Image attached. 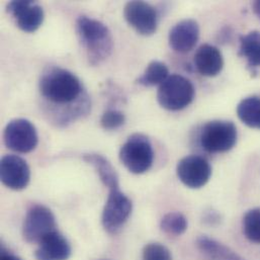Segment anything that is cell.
Here are the masks:
<instances>
[{"label": "cell", "instance_id": "6da1fadb", "mask_svg": "<svg viewBox=\"0 0 260 260\" xmlns=\"http://www.w3.org/2000/svg\"><path fill=\"white\" fill-rule=\"evenodd\" d=\"M76 32L90 64L99 65L111 56L114 39L103 21L81 15L76 20Z\"/></svg>", "mask_w": 260, "mask_h": 260}, {"label": "cell", "instance_id": "7a4b0ae2", "mask_svg": "<svg viewBox=\"0 0 260 260\" xmlns=\"http://www.w3.org/2000/svg\"><path fill=\"white\" fill-rule=\"evenodd\" d=\"M41 95L55 105H69L81 96L80 79L69 70L54 67L46 71L39 82Z\"/></svg>", "mask_w": 260, "mask_h": 260}, {"label": "cell", "instance_id": "3957f363", "mask_svg": "<svg viewBox=\"0 0 260 260\" xmlns=\"http://www.w3.org/2000/svg\"><path fill=\"white\" fill-rule=\"evenodd\" d=\"M119 158L131 173L143 174L147 172L154 161V151L150 140L144 134H132L122 145Z\"/></svg>", "mask_w": 260, "mask_h": 260}, {"label": "cell", "instance_id": "277c9868", "mask_svg": "<svg viewBox=\"0 0 260 260\" xmlns=\"http://www.w3.org/2000/svg\"><path fill=\"white\" fill-rule=\"evenodd\" d=\"M196 89L187 78L179 74H171L159 85L157 101L167 111H181L187 108L193 101Z\"/></svg>", "mask_w": 260, "mask_h": 260}, {"label": "cell", "instance_id": "5b68a950", "mask_svg": "<svg viewBox=\"0 0 260 260\" xmlns=\"http://www.w3.org/2000/svg\"><path fill=\"white\" fill-rule=\"evenodd\" d=\"M237 128L229 121H212L201 132L200 141L203 149L209 153H225L237 143Z\"/></svg>", "mask_w": 260, "mask_h": 260}, {"label": "cell", "instance_id": "8992f818", "mask_svg": "<svg viewBox=\"0 0 260 260\" xmlns=\"http://www.w3.org/2000/svg\"><path fill=\"white\" fill-rule=\"evenodd\" d=\"M132 211V201L120 187L111 189L102 215L103 227L110 234L119 233L129 220Z\"/></svg>", "mask_w": 260, "mask_h": 260}, {"label": "cell", "instance_id": "52a82bcc", "mask_svg": "<svg viewBox=\"0 0 260 260\" xmlns=\"http://www.w3.org/2000/svg\"><path fill=\"white\" fill-rule=\"evenodd\" d=\"M56 219L52 211L45 206L35 205L25 215L22 236L26 242L39 244L45 237L56 231Z\"/></svg>", "mask_w": 260, "mask_h": 260}, {"label": "cell", "instance_id": "ba28073f", "mask_svg": "<svg viewBox=\"0 0 260 260\" xmlns=\"http://www.w3.org/2000/svg\"><path fill=\"white\" fill-rule=\"evenodd\" d=\"M5 146L17 153H29L39 143V136L35 125L25 119L10 121L3 132Z\"/></svg>", "mask_w": 260, "mask_h": 260}, {"label": "cell", "instance_id": "9c48e42d", "mask_svg": "<svg viewBox=\"0 0 260 260\" xmlns=\"http://www.w3.org/2000/svg\"><path fill=\"white\" fill-rule=\"evenodd\" d=\"M176 174L186 187L198 189L209 182L212 175V166L206 158L199 155H189L177 163Z\"/></svg>", "mask_w": 260, "mask_h": 260}, {"label": "cell", "instance_id": "30bf717a", "mask_svg": "<svg viewBox=\"0 0 260 260\" xmlns=\"http://www.w3.org/2000/svg\"><path fill=\"white\" fill-rule=\"evenodd\" d=\"M124 16L131 26L142 36H152L158 26L156 9L144 1H129L124 7Z\"/></svg>", "mask_w": 260, "mask_h": 260}, {"label": "cell", "instance_id": "8fae6325", "mask_svg": "<svg viewBox=\"0 0 260 260\" xmlns=\"http://www.w3.org/2000/svg\"><path fill=\"white\" fill-rule=\"evenodd\" d=\"M6 11L14 18L17 27L25 32L38 30L45 18L43 7L30 0L10 1L6 6Z\"/></svg>", "mask_w": 260, "mask_h": 260}, {"label": "cell", "instance_id": "7c38bea8", "mask_svg": "<svg viewBox=\"0 0 260 260\" xmlns=\"http://www.w3.org/2000/svg\"><path fill=\"white\" fill-rule=\"evenodd\" d=\"M0 179L10 189H24L30 180V169L27 162L17 155L3 156L0 161Z\"/></svg>", "mask_w": 260, "mask_h": 260}, {"label": "cell", "instance_id": "4fadbf2b", "mask_svg": "<svg viewBox=\"0 0 260 260\" xmlns=\"http://www.w3.org/2000/svg\"><path fill=\"white\" fill-rule=\"evenodd\" d=\"M200 38V25L197 20L186 18L178 21L169 31L168 42L170 48L177 53L190 52Z\"/></svg>", "mask_w": 260, "mask_h": 260}, {"label": "cell", "instance_id": "5bb4252c", "mask_svg": "<svg viewBox=\"0 0 260 260\" xmlns=\"http://www.w3.org/2000/svg\"><path fill=\"white\" fill-rule=\"evenodd\" d=\"M71 253L69 241L56 230L39 243L35 257L37 260H68Z\"/></svg>", "mask_w": 260, "mask_h": 260}, {"label": "cell", "instance_id": "9a60e30c", "mask_svg": "<svg viewBox=\"0 0 260 260\" xmlns=\"http://www.w3.org/2000/svg\"><path fill=\"white\" fill-rule=\"evenodd\" d=\"M194 65L197 70L203 76L215 77L223 70V55L217 47L210 44H204L196 52Z\"/></svg>", "mask_w": 260, "mask_h": 260}, {"label": "cell", "instance_id": "2e32d148", "mask_svg": "<svg viewBox=\"0 0 260 260\" xmlns=\"http://www.w3.org/2000/svg\"><path fill=\"white\" fill-rule=\"evenodd\" d=\"M197 247L209 260H245L229 247L205 235L198 238Z\"/></svg>", "mask_w": 260, "mask_h": 260}, {"label": "cell", "instance_id": "e0dca14e", "mask_svg": "<svg viewBox=\"0 0 260 260\" xmlns=\"http://www.w3.org/2000/svg\"><path fill=\"white\" fill-rule=\"evenodd\" d=\"M83 160L93 166L102 182L111 190L120 187L119 176L111 162L101 154H85Z\"/></svg>", "mask_w": 260, "mask_h": 260}, {"label": "cell", "instance_id": "ac0fdd59", "mask_svg": "<svg viewBox=\"0 0 260 260\" xmlns=\"http://www.w3.org/2000/svg\"><path fill=\"white\" fill-rule=\"evenodd\" d=\"M239 42V56L246 58L251 71L260 67V31L253 30L241 36Z\"/></svg>", "mask_w": 260, "mask_h": 260}, {"label": "cell", "instance_id": "d6986e66", "mask_svg": "<svg viewBox=\"0 0 260 260\" xmlns=\"http://www.w3.org/2000/svg\"><path fill=\"white\" fill-rule=\"evenodd\" d=\"M239 120L249 128L260 129V98L249 96L237 106Z\"/></svg>", "mask_w": 260, "mask_h": 260}, {"label": "cell", "instance_id": "ffe728a7", "mask_svg": "<svg viewBox=\"0 0 260 260\" xmlns=\"http://www.w3.org/2000/svg\"><path fill=\"white\" fill-rule=\"evenodd\" d=\"M168 76L169 70L164 63L160 61H152L148 64L144 73L137 79V83L147 87L161 85Z\"/></svg>", "mask_w": 260, "mask_h": 260}, {"label": "cell", "instance_id": "44dd1931", "mask_svg": "<svg viewBox=\"0 0 260 260\" xmlns=\"http://www.w3.org/2000/svg\"><path fill=\"white\" fill-rule=\"evenodd\" d=\"M187 219L181 213L171 212L163 216L160 222L161 230L169 236H180L187 230Z\"/></svg>", "mask_w": 260, "mask_h": 260}, {"label": "cell", "instance_id": "7402d4cb", "mask_svg": "<svg viewBox=\"0 0 260 260\" xmlns=\"http://www.w3.org/2000/svg\"><path fill=\"white\" fill-rule=\"evenodd\" d=\"M243 234L253 243H260V209L249 210L243 217Z\"/></svg>", "mask_w": 260, "mask_h": 260}, {"label": "cell", "instance_id": "603a6c76", "mask_svg": "<svg viewBox=\"0 0 260 260\" xmlns=\"http://www.w3.org/2000/svg\"><path fill=\"white\" fill-rule=\"evenodd\" d=\"M126 122V116L118 110H108L101 119V126L107 131H114L121 128Z\"/></svg>", "mask_w": 260, "mask_h": 260}, {"label": "cell", "instance_id": "cb8c5ba5", "mask_svg": "<svg viewBox=\"0 0 260 260\" xmlns=\"http://www.w3.org/2000/svg\"><path fill=\"white\" fill-rule=\"evenodd\" d=\"M142 260H172L169 249L160 243H149L143 249Z\"/></svg>", "mask_w": 260, "mask_h": 260}, {"label": "cell", "instance_id": "d4e9b609", "mask_svg": "<svg viewBox=\"0 0 260 260\" xmlns=\"http://www.w3.org/2000/svg\"><path fill=\"white\" fill-rule=\"evenodd\" d=\"M231 29L229 27H225L221 30V34H219V41H222L221 43L228 42L231 40Z\"/></svg>", "mask_w": 260, "mask_h": 260}, {"label": "cell", "instance_id": "484cf974", "mask_svg": "<svg viewBox=\"0 0 260 260\" xmlns=\"http://www.w3.org/2000/svg\"><path fill=\"white\" fill-rule=\"evenodd\" d=\"M0 260H22L21 258H19L18 256L14 255V254H11L9 253L8 251H6L4 249V247L2 246L1 247V256H0Z\"/></svg>", "mask_w": 260, "mask_h": 260}, {"label": "cell", "instance_id": "4316f807", "mask_svg": "<svg viewBox=\"0 0 260 260\" xmlns=\"http://www.w3.org/2000/svg\"><path fill=\"white\" fill-rule=\"evenodd\" d=\"M252 7H253V11H254V13L257 15V17L260 19V1H255V2H253Z\"/></svg>", "mask_w": 260, "mask_h": 260}]
</instances>
